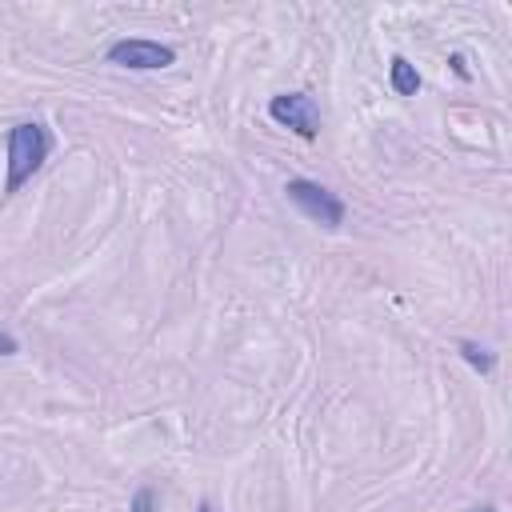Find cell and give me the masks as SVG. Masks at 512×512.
Here are the masks:
<instances>
[{
    "label": "cell",
    "instance_id": "obj_1",
    "mask_svg": "<svg viewBox=\"0 0 512 512\" xmlns=\"http://www.w3.org/2000/svg\"><path fill=\"white\" fill-rule=\"evenodd\" d=\"M48 148H52V140H48V132H44V124H16V128H8V176H4V192H20L36 172H40V164L48 160Z\"/></svg>",
    "mask_w": 512,
    "mask_h": 512
},
{
    "label": "cell",
    "instance_id": "obj_2",
    "mask_svg": "<svg viewBox=\"0 0 512 512\" xmlns=\"http://www.w3.org/2000/svg\"><path fill=\"white\" fill-rule=\"evenodd\" d=\"M284 192H288V200H292L308 220H316V224H324V228H340V224H344V200H340L336 192H328L324 184L296 176V180L284 184Z\"/></svg>",
    "mask_w": 512,
    "mask_h": 512
},
{
    "label": "cell",
    "instance_id": "obj_3",
    "mask_svg": "<svg viewBox=\"0 0 512 512\" xmlns=\"http://www.w3.org/2000/svg\"><path fill=\"white\" fill-rule=\"evenodd\" d=\"M268 116H272L276 124L292 128V132H296V136H304V140H312V136L320 132V108H316V100H312V96H304V92L272 96Z\"/></svg>",
    "mask_w": 512,
    "mask_h": 512
},
{
    "label": "cell",
    "instance_id": "obj_4",
    "mask_svg": "<svg viewBox=\"0 0 512 512\" xmlns=\"http://www.w3.org/2000/svg\"><path fill=\"white\" fill-rule=\"evenodd\" d=\"M176 60V52L168 44H156V40H116L108 48V64H120V68H136V72H152V68H168Z\"/></svg>",
    "mask_w": 512,
    "mask_h": 512
},
{
    "label": "cell",
    "instance_id": "obj_5",
    "mask_svg": "<svg viewBox=\"0 0 512 512\" xmlns=\"http://www.w3.org/2000/svg\"><path fill=\"white\" fill-rule=\"evenodd\" d=\"M416 88H420L416 68H412L404 56H396V60H392V92H396V96H416Z\"/></svg>",
    "mask_w": 512,
    "mask_h": 512
},
{
    "label": "cell",
    "instance_id": "obj_6",
    "mask_svg": "<svg viewBox=\"0 0 512 512\" xmlns=\"http://www.w3.org/2000/svg\"><path fill=\"white\" fill-rule=\"evenodd\" d=\"M460 356H464L476 372H492V364H496V356H492L484 344H476V340H460Z\"/></svg>",
    "mask_w": 512,
    "mask_h": 512
},
{
    "label": "cell",
    "instance_id": "obj_7",
    "mask_svg": "<svg viewBox=\"0 0 512 512\" xmlns=\"http://www.w3.org/2000/svg\"><path fill=\"white\" fill-rule=\"evenodd\" d=\"M132 512H156V492L152 488H140L132 496Z\"/></svg>",
    "mask_w": 512,
    "mask_h": 512
},
{
    "label": "cell",
    "instance_id": "obj_8",
    "mask_svg": "<svg viewBox=\"0 0 512 512\" xmlns=\"http://www.w3.org/2000/svg\"><path fill=\"white\" fill-rule=\"evenodd\" d=\"M12 352H16V340L8 332H0V356H12Z\"/></svg>",
    "mask_w": 512,
    "mask_h": 512
},
{
    "label": "cell",
    "instance_id": "obj_9",
    "mask_svg": "<svg viewBox=\"0 0 512 512\" xmlns=\"http://www.w3.org/2000/svg\"><path fill=\"white\" fill-rule=\"evenodd\" d=\"M200 512H212V504H200Z\"/></svg>",
    "mask_w": 512,
    "mask_h": 512
},
{
    "label": "cell",
    "instance_id": "obj_10",
    "mask_svg": "<svg viewBox=\"0 0 512 512\" xmlns=\"http://www.w3.org/2000/svg\"><path fill=\"white\" fill-rule=\"evenodd\" d=\"M476 512H496V508H476Z\"/></svg>",
    "mask_w": 512,
    "mask_h": 512
}]
</instances>
